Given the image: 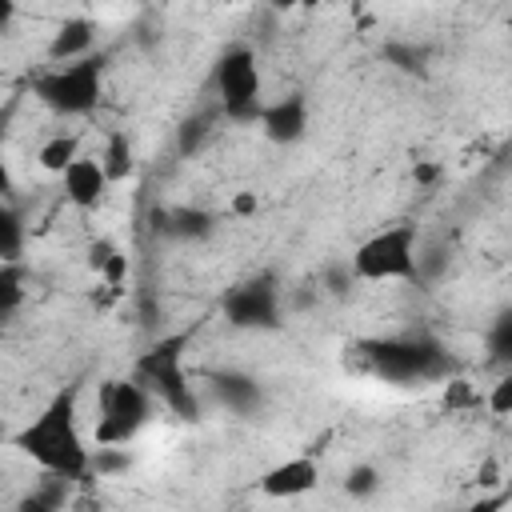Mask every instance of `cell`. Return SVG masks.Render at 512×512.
I'll return each mask as SVG.
<instances>
[{"label": "cell", "mask_w": 512, "mask_h": 512, "mask_svg": "<svg viewBox=\"0 0 512 512\" xmlns=\"http://www.w3.org/2000/svg\"><path fill=\"white\" fill-rule=\"evenodd\" d=\"M380 56H384V64H392V68H400L408 76H424L428 72V48L416 44V40H388L380 48Z\"/></svg>", "instance_id": "2e32d148"}, {"label": "cell", "mask_w": 512, "mask_h": 512, "mask_svg": "<svg viewBox=\"0 0 512 512\" xmlns=\"http://www.w3.org/2000/svg\"><path fill=\"white\" fill-rule=\"evenodd\" d=\"M504 508V496H484L476 504H464V508H452V512H500Z\"/></svg>", "instance_id": "f546056e"}, {"label": "cell", "mask_w": 512, "mask_h": 512, "mask_svg": "<svg viewBox=\"0 0 512 512\" xmlns=\"http://www.w3.org/2000/svg\"><path fill=\"white\" fill-rule=\"evenodd\" d=\"M224 320L240 332H276L284 324V288L276 272H256L224 292Z\"/></svg>", "instance_id": "52a82bcc"}, {"label": "cell", "mask_w": 512, "mask_h": 512, "mask_svg": "<svg viewBox=\"0 0 512 512\" xmlns=\"http://www.w3.org/2000/svg\"><path fill=\"white\" fill-rule=\"evenodd\" d=\"M76 400H80V388L68 384L60 388L44 412L36 420H28L12 444L32 456L48 476H64V480H84L92 472V452L84 448V436H80V424H76Z\"/></svg>", "instance_id": "6da1fadb"}, {"label": "cell", "mask_w": 512, "mask_h": 512, "mask_svg": "<svg viewBox=\"0 0 512 512\" xmlns=\"http://www.w3.org/2000/svg\"><path fill=\"white\" fill-rule=\"evenodd\" d=\"M444 264H448L444 248H420V256H416V280H436L444 272Z\"/></svg>", "instance_id": "484cf974"}, {"label": "cell", "mask_w": 512, "mask_h": 512, "mask_svg": "<svg viewBox=\"0 0 512 512\" xmlns=\"http://www.w3.org/2000/svg\"><path fill=\"white\" fill-rule=\"evenodd\" d=\"M72 508H76V512H100V500H92V496H80Z\"/></svg>", "instance_id": "d6a6232c"}, {"label": "cell", "mask_w": 512, "mask_h": 512, "mask_svg": "<svg viewBox=\"0 0 512 512\" xmlns=\"http://www.w3.org/2000/svg\"><path fill=\"white\" fill-rule=\"evenodd\" d=\"M68 484H72V480H64V476H48L44 484H36V488L16 504V512H60Z\"/></svg>", "instance_id": "e0dca14e"}, {"label": "cell", "mask_w": 512, "mask_h": 512, "mask_svg": "<svg viewBox=\"0 0 512 512\" xmlns=\"http://www.w3.org/2000/svg\"><path fill=\"white\" fill-rule=\"evenodd\" d=\"M208 132H212V112H192V116H184L180 128H176V148H180V156L200 152V144L208 140Z\"/></svg>", "instance_id": "44dd1931"}, {"label": "cell", "mask_w": 512, "mask_h": 512, "mask_svg": "<svg viewBox=\"0 0 512 512\" xmlns=\"http://www.w3.org/2000/svg\"><path fill=\"white\" fill-rule=\"evenodd\" d=\"M20 300H24V268L0 264V320H12Z\"/></svg>", "instance_id": "7402d4cb"}, {"label": "cell", "mask_w": 512, "mask_h": 512, "mask_svg": "<svg viewBox=\"0 0 512 512\" xmlns=\"http://www.w3.org/2000/svg\"><path fill=\"white\" fill-rule=\"evenodd\" d=\"M152 416V392L140 380H108L100 388L96 444H128Z\"/></svg>", "instance_id": "ba28073f"}, {"label": "cell", "mask_w": 512, "mask_h": 512, "mask_svg": "<svg viewBox=\"0 0 512 512\" xmlns=\"http://www.w3.org/2000/svg\"><path fill=\"white\" fill-rule=\"evenodd\" d=\"M60 180H64V200L76 204L80 212L100 208L104 196H108V184H112L108 172H104V164H100V156H80Z\"/></svg>", "instance_id": "8fae6325"}, {"label": "cell", "mask_w": 512, "mask_h": 512, "mask_svg": "<svg viewBox=\"0 0 512 512\" xmlns=\"http://www.w3.org/2000/svg\"><path fill=\"white\" fill-rule=\"evenodd\" d=\"M420 236L412 224H388L356 244L348 256L356 280H416Z\"/></svg>", "instance_id": "8992f818"}, {"label": "cell", "mask_w": 512, "mask_h": 512, "mask_svg": "<svg viewBox=\"0 0 512 512\" xmlns=\"http://www.w3.org/2000/svg\"><path fill=\"white\" fill-rule=\"evenodd\" d=\"M436 172H440L436 164H416V172H412V176H416L420 184H432V180H436Z\"/></svg>", "instance_id": "4dcf8cb0"}, {"label": "cell", "mask_w": 512, "mask_h": 512, "mask_svg": "<svg viewBox=\"0 0 512 512\" xmlns=\"http://www.w3.org/2000/svg\"><path fill=\"white\" fill-rule=\"evenodd\" d=\"M100 164H104V172H108V180H112V184L132 176L136 160H132V144H128V136H124V132H108V144H104Z\"/></svg>", "instance_id": "ac0fdd59"}, {"label": "cell", "mask_w": 512, "mask_h": 512, "mask_svg": "<svg viewBox=\"0 0 512 512\" xmlns=\"http://www.w3.org/2000/svg\"><path fill=\"white\" fill-rule=\"evenodd\" d=\"M100 276H104V280H108L112 288H120V284H124V276H128V256H124V252L116 248V252L108 256V264L100 268Z\"/></svg>", "instance_id": "83f0119b"}, {"label": "cell", "mask_w": 512, "mask_h": 512, "mask_svg": "<svg viewBox=\"0 0 512 512\" xmlns=\"http://www.w3.org/2000/svg\"><path fill=\"white\" fill-rule=\"evenodd\" d=\"M320 484V464L312 456H292V460H280L276 468H268L256 488L272 500H292V496H304Z\"/></svg>", "instance_id": "9c48e42d"}, {"label": "cell", "mask_w": 512, "mask_h": 512, "mask_svg": "<svg viewBox=\"0 0 512 512\" xmlns=\"http://www.w3.org/2000/svg\"><path fill=\"white\" fill-rule=\"evenodd\" d=\"M192 332H172V336H160L156 344H148L140 356H136V380L160 396L180 420H196L200 416V400L188 384V372H184V348H188Z\"/></svg>", "instance_id": "3957f363"}, {"label": "cell", "mask_w": 512, "mask_h": 512, "mask_svg": "<svg viewBox=\"0 0 512 512\" xmlns=\"http://www.w3.org/2000/svg\"><path fill=\"white\" fill-rule=\"evenodd\" d=\"M20 248H24V220L12 204L0 208V256L4 264H20Z\"/></svg>", "instance_id": "ffe728a7"}, {"label": "cell", "mask_w": 512, "mask_h": 512, "mask_svg": "<svg viewBox=\"0 0 512 512\" xmlns=\"http://www.w3.org/2000/svg\"><path fill=\"white\" fill-rule=\"evenodd\" d=\"M232 208H236V212H256V196H236Z\"/></svg>", "instance_id": "1f68e13d"}, {"label": "cell", "mask_w": 512, "mask_h": 512, "mask_svg": "<svg viewBox=\"0 0 512 512\" xmlns=\"http://www.w3.org/2000/svg\"><path fill=\"white\" fill-rule=\"evenodd\" d=\"M488 408H492L496 416H508V412H512V372H504V376L492 384V392H488Z\"/></svg>", "instance_id": "4316f807"}, {"label": "cell", "mask_w": 512, "mask_h": 512, "mask_svg": "<svg viewBox=\"0 0 512 512\" xmlns=\"http://www.w3.org/2000/svg\"><path fill=\"white\" fill-rule=\"evenodd\" d=\"M36 160H40L48 172H60V176H64V172H68V168L80 160V140L60 132V136L44 140V148H40V156H36Z\"/></svg>", "instance_id": "d6986e66"}, {"label": "cell", "mask_w": 512, "mask_h": 512, "mask_svg": "<svg viewBox=\"0 0 512 512\" xmlns=\"http://www.w3.org/2000/svg\"><path fill=\"white\" fill-rule=\"evenodd\" d=\"M104 64H108L104 52H92L76 64H56L32 80V92L56 116H88L104 92Z\"/></svg>", "instance_id": "277c9868"}, {"label": "cell", "mask_w": 512, "mask_h": 512, "mask_svg": "<svg viewBox=\"0 0 512 512\" xmlns=\"http://www.w3.org/2000/svg\"><path fill=\"white\" fill-rule=\"evenodd\" d=\"M368 368L392 384H416V380H448L456 360L448 348L428 336V332H408V336H376L360 344Z\"/></svg>", "instance_id": "7a4b0ae2"}, {"label": "cell", "mask_w": 512, "mask_h": 512, "mask_svg": "<svg viewBox=\"0 0 512 512\" xmlns=\"http://www.w3.org/2000/svg\"><path fill=\"white\" fill-rule=\"evenodd\" d=\"M376 488H380L376 464H352V468L344 472V492H348L352 500H368Z\"/></svg>", "instance_id": "603a6c76"}, {"label": "cell", "mask_w": 512, "mask_h": 512, "mask_svg": "<svg viewBox=\"0 0 512 512\" xmlns=\"http://www.w3.org/2000/svg\"><path fill=\"white\" fill-rule=\"evenodd\" d=\"M352 280H356V272H352V264L344 260V264H328V268H324V284H320V288L340 300V296H348Z\"/></svg>", "instance_id": "d4e9b609"}, {"label": "cell", "mask_w": 512, "mask_h": 512, "mask_svg": "<svg viewBox=\"0 0 512 512\" xmlns=\"http://www.w3.org/2000/svg\"><path fill=\"white\" fill-rule=\"evenodd\" d=\"M132 460H128V452H120V448H112V444H100L96 452H92V472L96 476H112V472H124Z\"/></svg>", "instance_id": "cb8c5ba5"}, {"label": "cell", "mask_w": 512, "mask_h": 512, "mask_svg": "<svg viewBox=\"0 0 512 512\" xmlns=\"http://www.w3.org/2000/svg\"><path fill=\"white\" fill-rule=\"evenodd\" d=\"M92 44H96V24H92L88 16H68V20L52 32L48 60H52V68H56V64H76V60L92 56Z\"/></svg>", "instance_id": "5bb4252c"}, {"label": "cell", "mask_w": 512, "mask_h": 512, "mask_svg": "<svg viewBox=\"0 0 512 512\" xmlns=\"http://www.w3.org/2000/svg\"><path fill=\"white\" fill-rule=\"evenodd\" d=\"M260 128H264V136L272 144H284V148L304 140V132H308V100L300 92H292V96H280V100L264 104Z\"/></svg>", "instance_id": "7c38bea8"}, {"label": "cell", "mask_w": 512, "mask_h": 512, "mask_svg": "<svg viewBox=\"0 0 512 512\" xmlns=\"http://www.w3.org/2000/svg\"><path fill=\"white\" fill-rule=\"evenodd\" d=\"M212 84L220 96V112L236 124H252L264 116V76L256 52L248 44H228L212 64Z\"/></svg>", "instance_id": "5b68a950"}, {"label": "cell", "mask_w": 512, "mask_h": 512, "mask_svg": "<svg viewBox=\"0 0 512 512\" xmlns=\"http://www.w3.org/2000/svg\"><path fill=\"white\" fill-rule=\"evenodd\" d=\"M112 252H116V244H108V240H96V244L88 248V264L100 272V268L108 264V256H112Z\"/></svg>", "instance_id": "f1b7e54d"}, {"label": "cell", "mask_w": 512, "mask_h": 512, "mask_svg": "<svg viewBox=\"0 0 512 512\" xmlns=\"http://www.w3.org/2000/svg\"><path fill=\"white\" fill-rule=\"evenodd\" d=\"M208 388L216 396L220 408L236 412V416H252L264 408V388L252 372H240V368H224V372H212L208 376Z\"/></svg>", "instance_id": "30bf717a"}, {"label": "cell", "mask_w": 512, "mask_h": 512, "mask_svg": "<svg viewBox=\"0 0 512 512\" xmlns=\"http://www.w3.org/2000/svg\"><path fill=\"white\" fill-rule=\"evenodd\" d=\"M484 364L496 372H512V304L500 308L484 332Z\"/></svg>", "instance_id": "9a60e30c"}, {"label": "cell", "mask_w": 512, "mask_h": 512, "mask_svg": "<svg viewBox=\"0 0 512 512\" xmlns=\"http://www.w3.org/2000/svg\"><path fill=\"white\" fill-rule=\"evenodd\" d=\"M152 228L160 236H168V240H204V236H212L216 216L204 212V208H188V204H180V208H152Z\"/></svg>", "instance_id": "4fadbf2b"}]
</instances>
